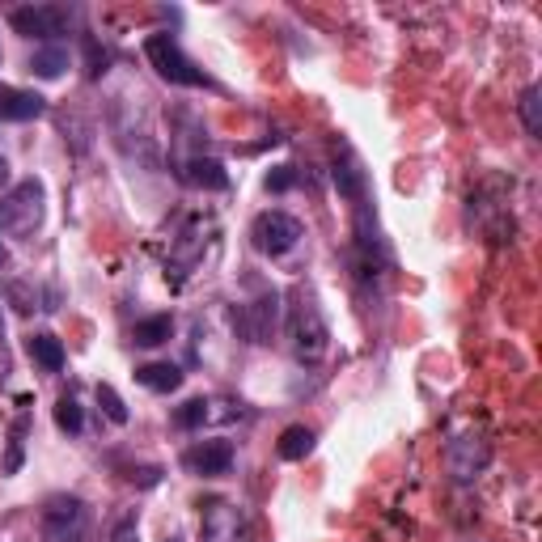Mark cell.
<instances>
[{
    "label": "cell",
    "instance_id": "11",
    "mask_svg": "<svg viewBox=\"0 0 542 542\" xmlns=\"http://www.w3.org/2000/svg\"><path fill=\"white\" fill-rule=\"evenodd\" d=\"M178 174H183L191 187H204V191H225L229 187V174L216 157H187Z\"/></svg>",
    "mask_w": 542,
    "mask_h": 542
},
{
    "label": "cell",
    "instance_id": "20",
    "mask_svg": "<svg viewBox=\"0 0 542 542\" xmlns=\"http://www.w3.org/2000/svg\"><path fill=\"white\" fill-rule=\"evenodd\" d=\"M538 98H542V89H538V85H530L526 94H521V119H526V132H530V136L542 132V115H538V106H542V102H538Z\"/></svg>",
    "mask_w": 542,
    "mask_h": 542
},
{
    "label": "cell",
    "instance_id": "17",
    "mask_svg": "<svg viewBox=\"0 0 542 542\" xmlns=\"http://www.w3.org/2000/svg\"><path fill=\"white\" fill-rule=\"evenodd\" d=\"M64 68H68V51H64L60 43H56V47H39V51L30 56V72H39L43 81H56Z\"/></svg>",
    "mask_w": 542,
    "mask_h": 542
},
{
    "label": "cell",
    "instance_id": "10",
    "mask_svg": "<svg viewBox=\"0 0 542 542\" xmlns=\"http://www.w3.org/2000/svg\"><path fill=\"white\" fill-rule=\"evenodd\" d=\"M85 521V504L77 496H51L47 500V509H43V526L51 538H68V530H77Z\"/></svg>",
    "mask_w": 542,
    "mask_h": 542
},
{
    "label": "cell",
    "instance_id": "1",
    "mask_svg": "<svg viewBox=\"0 0 542 542\" xmlns=\"http://www.w3.org/2000/svg\"><path fill=\"white\" fill-rule=\"evenodd\" d=\"M43 200H47V191L39 178H22V183L0 200V229H5L9 238H30V233L43 225Z\"/></svg>",
    "mask_w": 542,
    "mask_h": 542
},
{
    "label": "cell",
    "instance_id": "25",
    "mask_svg": "<svg viewBox=\"0 0 542 542\" xmlns=\"http://www.w3.org/2000/svg\"><path fill=\"white\" fill-rule=\"evenodd\" d=\"M5 183H9V161L0 157V187H5Z\"/></svg>",
    "mask_w": 542,
    "mask_h": 542
},
{
    "label": "cell",
    "instance_id": "16",
    "mask_svg": "<svg viewBox=\"0 0 542 542\" xmlns=\"http://www.w3.org/2000/svg\"><path fill=\"white\" fill-rule=\"evenodd\" d=\"M174 335V318L170 314H153V318H144V322H136V331H132V339L140 343V348H161Z\"/></svg>",
    "mask_w": 542,
    "mask_h": 542
},
{
    "label": "cell",
    "instance_id": "23",
    "mask_svg": "<svg viewBox=\"0 0 542 542\" xmlns=\"http://www.w3.org/2000/svg\"><path fill=\"white\" fill-rule=\"evenodd\" d=\"M297 183V174H293V166H276L267 174V191H288Z\"/></svg>",
    "mask_w": 542,
    "mask_h": 542
},
{
    "label": "cell",
    "instance_id": "21",
    "mask_svg": "<svg viewBox=\"0 0 542 542\" xmlns=\"http://www.w3.org/2000/svg\"><path fill=\"white\" fill-rule=\"evenodd\" d=\"M98 403H102V411H106V420H111V424H128V403H123L111 386H98Z\"/></svg>",
    "mask_w": 542,
    "mask_h": 542
},
{
    "label": "cell",
    "instance_id": "24",
    "mask_svg": "<svg viewBox=\"0 0 542 542\" xmlns=\"http://www.w3.org/2000/svg\"><path fill=\"white\" fill-rule=\"evenodd\" d=\"M111 542H140V530H136V521H132V517H123L119 526L111 530Z\"/></svg>",
    "mask_w": 542,
    "mask_h": 542
},
{
    "label": "cell",
    "instance_id": "18",
    "mask_svg": "<svg viewBox=\"0 0 542 542\" xmlns=\"http://www.w3.org/2000/svg\"><path fill=\"white\" fill-rule=\"evenodd\" d=\"M208 420H212V403H208V399H191V403H183V407L174 411V424L187 428V432H191V428H204Z\"/></svg>",
    "mask_w": 542,
    "mask_h": 542
},
{
    "label": "cell",
    "instance_id": "8",
    "mask_svg": "<svg viewBox=\"0 0 542 542\" xmlns=\"http://www.w3.org/2000/svg\"><path fill=\"white\" fill-rule=\"evenodd\" d=\"M204 542H246V517L238 504L216 500L204 513Z\"/></svg>",
    "mask_w": 542,
    "mask_h": 542
},
{
    "label": "cell",
    "instance_id": "2",
    "mask_svg": "<svg viewBox=\"0 0 542 542\" xmlns=\"http://www.w3.org/2000/svg\"><path fill=\"white\" fill-rule=\"evenodd\" d=\"M144 56H149V64L157 68V77L161 81H170V85H187V89H212V81L204 77V68H195L187 56H183V47H178L170 34H153V39H144Z\"/></svg>",
    "mask_w": 542,
    "mask_h": 542
},
{
    "label": "cell",
    "instance_id": "19",
    "mask_svg": "<svg viewBox=\"0 0 542 542\" xmlns=\"http://www.w3.org/2000/svg\"><path fill=\"white\" fill-rule=\"evenodd\" d=\"M56 424H60V432H81V428H85V411H81V403L72 399V394H60Z\"/></svg>",
    "mask_w": 542,
    "mask_h": 542
},
{
    "label": "cell",
    "instance_id": "27",
    "mask_svg": "<svg viewBox=\"0 0 542 542\" xmlns=\"http://www.w3.org/2000/svg\"><path fill=\"white\" fill-rule=\"evenodd\" d=\"M170 542H178V538H170Z\"/></svg>",
    "mask_w": 542,
    "mask_h": 542
},
{
    "label": "cell",
    "instance_id": "3",
    "mask_svg": "<svg viewBox=\"0 0 542 542\" xmlns=\"http://www.w3.org/2000/svg\"><path fill=\"white\" fill-rule=\"evenodd\" d=\"M288 339H293V352L301 360H322V352H327V322H322V310L314 305V297H301L293 305V318H288Z\"/></svg>",
    "mask_w": 542,
    "mask_h": 542
},
{
    "label": "cell",
    "instance_id": "6",
    "mask_svg": "<svg viewBox=\"0 0 542 542\" xmlns=\"http://www.w3.org/2000/svg\"><path fill=\"white\" fill-rule=\"evenodd\" d=\"M233 466V441L216 437V441H195L187 454H183V471L200 475V479H216V475H229Z\"/></svg>",
    "mask_w": 542,
    "mask_h": 542
},
{
    "label": "cell",
    "instance_id": "7",
    "mask_svg": "<svg viewBox=\"0 0 542 542\" xmlns=\"http://www.w3.org/2000/svg\"><path fill=\"white\" fill-rule=\"evenodd\" d=\"M445 462H449V475H454L458 483H471L487 462H492V445H487L483 437H454L445 449Z\"/></svg>",
    "mask_w": 542,
    "mask_h": 542
},
{
    "label": "cell",
    "instance_id": "9",
    "mask_svg": "<svg viewBox=\"0 0 542 542\" xmlns=\"http://www.w3.org/2000/svg\"><path fill=\"white\" fill-rule=\"evenodd\" d=\"M43 111H47L43 94H30V89H17V85H0V119L5 123H30Z\"/></svg>",
    "mask_w": 542,
    "mask_h": 542
},
{
    "label": "cell",
    "instance_id": "4",
    "mask_svg": "<svg viewBox=\"0 0 542 542\" xmlns=\"http://www.w3.org/2000/svg\"><path fill=\"white\" fill-rule=\"evenodd\" d=\"M250 242H255V250H263V255H288L297 242H301V221L288 212H259L255 225H250Z\"/></svg>",
    "mask_w": 542,
    "mask_h": 542
},
{
    "label": "cell",
    "instance_id": "5",
    "mask_svg": "<svg viewBox=\"0 0 542 542\" xmlns=\"http://www.w3.org/2000/svg\"><path fill=\"white\" fill-rule=\"evenodd\" d=\"M9 26L26 39H56L68 26V9H56V5H26V9H13L9 13Z\"/></svg>",
    "mask_w": 542,
    "mask_h": 542
},
{
    "label": "cell",
    "instance_id": "15",
    "mask_svg": "<svg viewBox=\"0 0 542 542\" xmlns=\"http://www.w3.org/2000/svg\"><path fill=\"white\" fill-rule=\"evenodd\" d=\"M280 458L284 462H301L305 454L314 449V428H305V424H293V428H284L280 432Z\"/></svg>",
    "mask_w": 542,
    "mask_h": 542
},
{
    "label": "cell",
    "instance_id": "12",
    "mask_svg": "<svg viewBox=\"0 0 542 542\" xmlns=\"http://www.w3.org/2000/svg\"><path fill=\"white\" fill-rule=\"evenodd\" d=\"M136 382L144 390H153V394H170V390L183 386V369L170 365V360H157V365H140L136 369Z\"/></svg>",
    "mask_w": 542,
    "mask_h": 542
},
{
    "label": "cell",
    "instance_id": "26",
    "mask_svg": "<svg viewBox=\"0 0 542 542\" xmlns=\"http://www.w3.org/2000/svg\"><path fill=\"white\" fill-rule=\"evenodd\" d=\"M0 343H5V318H0Z\"/></svg>",
    "mask_w": 542,
    "mask_h": 542
},
{
    "label": "cell",
    "instance_id": "14",
    "mask_svg": "<svg viewBox=\"0 0 542 542\" xmlns=\"http://www.w3.org/2000/svg\"><path fill=\"white\" fill-rule=\"evenodd\" d=\"M335 187H339V195H343V200L360 204V200H365V170H360L352 157L335 161Z\"/></svg>",
    "mask_w": 542,
    "mask_h": 542
},
{
    "label": "cell",
    "instance_id": "22",
    "mask_svg": "<svg viewBox=\"0 0 542 542\" xmlns=\"http://www.w3.org/2000/svg\"><path fill=\"white\" fill-rule=\"evenodd\" d=\"M85 60H89V77H102V72H106V51H98V43L94 39H85Z\"/></svg>",
    "mask_w": 542,
    "mask_h": 542
},
{
    "label": "cell",
    "instance_id": "13",
    "mask_svg": "<svg viewBox=\"0 0 542 542\" xmlns=\"http://www.w3.org/2000/svg\"><path fill=\"white\" fill-rule=\"evenodd\" d=\"M26 348H30V360H34V365H43L47 373H60L64 369V343L56 339V335H30V343H26Z\"/></svg>",
    "mask_w": 542,
    "mask_h": 542
}]
</instances>
